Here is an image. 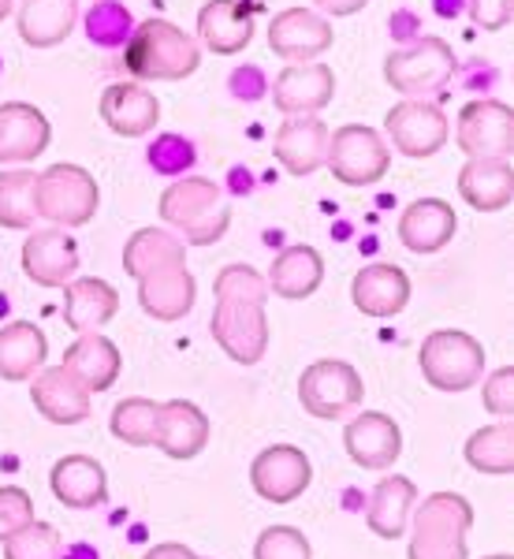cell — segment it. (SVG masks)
Here are the masks:
<instances>
[{"label": "cell", "mask_w": 514, "mask_h": 559, "mask_svg": "<svg viewBox=\"0 0 514 559\" xmlns=\"http://www.w3.org/2000/svg\"><path fill=\"white\" fill-rule=\"evenodd\" d=\"M101 191H97V179L86 173L83 165H49L38 173V187H34V213L38 221H49L52 228H83L94 221Z\"/></svg>", "instance_id": "5"}, {"label": "cell", "mask_w": 514, "mask_h": 559, "mask_svg": "<svg viewBox=\"0 0 514 559\" xmlns=\"http://www.w3.org/2000/svg\"><path fill=\"white\" fill-rule=\"evenodd\" d=\"M79 23V0H26L15 15L20 38L31 49H52L68 41Z\"/></svg>", "instance_id": "31"}, {"label": "cell", "mask_w": 514, "mask_h": 559, "mask_svg": "<svg viewBox=\"0 0 514 559\" xmlns=\"http://www.w3.org/2000/svg\"><path fill=\"white\" fill-rule=\"evenodd\" d=\"M474 526V508L458 492H432L410 515L407 559H466V534Z\"/></svg>", "instance_id": "4"}, {"label": "cell", "mask_w": 514, "mask_h": 559, "mask_svg": "<svg viewBox=\"0 0 514 559\" xmlns=\"http://www.w3.org/2000/svg\"><path fill=\"white\" fill-rule=\"evenodd\" d=\"M336 75L324 64H287L273 83V105L284 116H318L332 105Z\"/></svg>", "instance_id": "17"}, {"label": "cell", "mask_w": 514, "mask_h": 559, "mask_svg": "<svg viewBox=\"0 0 514 559\" xmlns=\"http://www.w3.org/2000/svg\"><path fill=\"white\" fill-rule=\"evenodd\" d=\"M150 165H153V173L183 176L187 168L194 165V146L183 139V134H160V139H153V146H150Z\"/></svg>", "instance_id": "41"}, {"label": "cell", "mask_w": 514, "mask_h": 559, "mask_svg": "<svg viewBox=\"0 0 514 559\" xmlns=\"http://www.w3.org/2000/svg\"><path fill=\"white\" fill-rule=\"evenodd\" d=\"M123 64L139 83H179L202 64V45L183 26L168 20H146L123 45Z\"/></svg>", "instance_id": "2"}, {"label": "cell", "mask_w": 514, "mask_h": 559, "mask_svg": "<svg viewBox=\"0 0 514 559\" xmlns=\"http://www.w3.org/2000/svg\"><path fill=\"white\" fill-rule=\"evenodd\" d=\"M157 418H160V403L123 400V403H116L108 429H112V437L123 440V444L150 448V444H157Z\"/></svg>", "instance_id": "37"}, {"label": "cell", "mask_w": 514, "mask_h": 559, "mask_svg": "<svg viewBox=\"0 0 514 559\" xmlns=\"http://www.w3.org/2000/svg\"><path fill=\"white\" fill-rule=\"evenodd\" d=\"M131 31H134L131 12L123 4H116V0H101V4H94L86 12V34H89V41L105 45V49L128 45Z\"/></svg>", "instance_id": "39"}, {"label": "cell", "mask_w": 514, "mask_h": 559, "mask_svg": "<svg viewBox=\"0 0 514 559\" xmlns=\"http://www.w3.org/2000/svg\"><path fill=\"white\" fill-rule=\"evenodd\" d=\"M350 299L366 318H395L410 302V276L392 261H373L350 280Z\"/></svg>", "instance_id": "19"}, {"label": "cell", "mask_w": 514, "mask_h": 559, "mask_svg": "<svg viewBox=\"0 0 514 559\" xmlns=\"http://www.w3.org/2000/svg\"><path fill=\"white\" fill-rule=\"evenodd\" d=\"M52 128L41 108L26 102H4L0 105V165H23L38 160L49 150Z\"/></svg>", "instance_id": "18"}, {"label": "cell", "mask_w": 514, "mask_h": 559, "mask_svg": "<svg viewBox=\"0 0 514 559\" xmlns=\"http://www.w3.org/2000/svg\"><path fill=\"white\" fill-rule=\"evenodd\" d=\"M198 280L187 265H165L139 280V302L153 321H179L194 310Z\"/></svg>", "instance_id": "25"}, {"label": "cell", "mask_w": 514, "mask_h": 559, "mask_svg": "<svg viewBox=\"0 0 514 559\" xmlns=\"http://www.w3.org/2000/svg\"><path fill=\"white\" fill-rule=\"evenodd\" d=\"M198 559H202V556H198Z\"/></svg>", "instance_id": "50"}, {"label": "cell", "mask_w": 514, "mask_h": 559, "mask_svg": "<svg viewBox=\"0 0 514 559\" xmlns=\"http://www.w3.org/2000/svg\"><path fill=\"white\" fill-rule=\"evenodd\" d=\"M60 366H64L89 395H97L116 384V377H120V369H123V358L112 340H105L101 332H89V336H79L75 344L64 350V362Z\"/></svg>", "instance_id": "28"}, {"label": "cell", "mask_w": 514, "mask_h": 559, "mask_svg": "<svg viewBox=\"0 0 514 559\" xmlns=\"http://www.w3.org/2000/svg\"><path fill=\"white\" fill-rule=\"evenodd\" d=\"M485 411H492L495 418H511L514 414V369L511 366H500L485 377Z\"/></svg>", "instance_id": "43"}, {"label": "cell", "mask_w": 514, "mask_h": 559, "mask_svg": "<svg viewBox=\"0 0 514 559\" xmlns=\"http://www.w3.org/2000/svg\"><path fill=\"white\" fill-rule=\"evenodd\" d=\"M165 265H187V242L165 228H139L123 247V273L142 280Z\"/></svg>", "instance_id": "34"}, {"label": "cell", "mask_w": 514, "mask_h": 559, "mask_svg": "<svg viewBox=\"0 0 514 559\" xmlns=\"http://www.w3.org/2000/svg\"><path fill=\"white\" fill-rule=\"evenodd\" d=\"M332 41H336L332 23L318 12H306V8H284L268 23V49L287 64H310L332 49Z\"/></svg>", "instance_id": "12"}, {"label": "cell", "mask_w": 514, "mask_h": 559, "mask_svg": "<svg viewBox=\"0 0 514 559\" xmlns=\"http://www.w3.org/2000/svg\"><path fill=\"white\" fill-rule=\"evenodd\" d=\"M384 131L392 139V146L410 160L437 157L447 146V134H451L444 108L432 102H410V97L387 108Z\"/></svg>", "instance_id": "11"}, {"label": "cell", "mask_w": 514, "mask_h": 559, "mask_svg": "<svg viewBox=\"0 0 514 559\" xmlns=\"http://www.w3.org/2000/svg\"><path fill=\"white\" fill-rule=\"evenodd\" d=\"M97 112H101L105 128L112 134H120V139H142V134L157 128L160 102L142 83H112L101 94Z\"/></svg>", "instance_id": "20"}, {"label": "cell", "mask_w": 514, "mask_h": 559, "mask_svg": "<svg viewBox=\"0 0 514 559\" xmlns=\"http://www.w3.org/2000/svg\"><path fill=\"white\" fill-rule=\"evenodd\" d=\"M0 545H4V559H60L64 556V540H60L57 526L38 522V519H31L23 530H15V534H8Z\"/></svg>", "instance_id": "38"}, {"label": "cell", "mask_w": 514, "mask_h": 559, "mask_svg": "<svg viewBox=\"0 0 514 559\" xmlns=\"http://www.w3.org/2000/svg\"><path fill=\"white\" fill-rule=\"evenodd\" d=\"M324 168H332V176L343 187H373L392 168V150L381 131L366 128V123H343L328 134Z\"/></svg>", "instance_id": "7"}, {"label": "cell", "mask_w": 514, "mask_h": 559, "mask_svg": "<svg viewBox=\"0 0 514 559\" xmlns=\"http://www.w3.org/2000/svg\"><path fill=\"white\" fill-rule=\"evenodd\" d=\"M216 310L210 321L213 340L239 366H258L268 350V284L250 265H224L213 280Z\"/></svg>", "instance_id": "1"}, {"label": "cell", "mask_w": 514, "mask_h": 559, "mask_svg": "<svg viewBox=\"0 0 514 559\" xmlns=\"http://www.w3.org/2000/svg\"><path fill=\"white\" fill-rule=\"evenodd\" d=\"M324 280V258L313 247H287L273 258L265 284L279 299H310Z\"/></svg>", "instance_id": "32"}, {"label": "cell", "mask_w": 514, "mask_h": 559, "mask_svg": "<svg viewBox=\"0 0 514 559\" xmlns=\"http://www.w3.org/2000/svg\"><path fill=\"white\" fill-rule=\"evenodd\" d=\"M458 194L477 213H500L514 202V160L477 157L458 173Z\"/></svg>", "instance_id": "26"}, {"label": "cell", "mask_w": 514, "mask_h": 559, "mask_svg": "<svg viewBox=\"0 0 514 559\" xmlns=\"http://www.w3.org/2000/svg\"><path fill=\"white\" fill-rule=\"evenodd\" d=\"M231 90L242 97H261V90H265V79H261L258 68H239L236 79H231Z\"/></svg>", "instance_id": "45"}, {"label": "cell", "mask_w": 514, "mask_h": 559, "mask_svg": "<svg viewBox=\"0 0 514 559\" xmlns=\"http://www.w3.org/2000/svg\"><path fill=\"white\" fill-rule=\"evenodd\" d=\"M458 71V60L444 38H418L407 49L387 52L384 60V83L403 97H426L451 83Z\"/></svg>", "instance_id": "8"}, {"label": "cell", "mask_w": 514, "mask_h": 559, "mask_svg": "<svg viewBox=\"0 0 514 559\" xmlns=\"http://www.w3.org/2000/svg\"><path fill=\"white\" fill-rule=\"evenodd\" d=\"M34 519V500L26 489H15V485H4L0 489V540L15 530H23L26 522Z\"/></svg>", "instance_id": "42"}, {"label": "cell", "mask_w": 514, "mask_h": 559, "mask_svg": "<svg viewBox=\"0 0 514 559\" xmlns=\"http://www.w3.org/2000/svg\"><path fill=\"white\" fill-rule=\"evenodd\" d=\"M466 463H470L477 474H492V477L511 474L514 471V426H511V418L477 429L474 437L466 440Z\"/></svg>", "instance_id": "35"}, {"label": "cell", "mask_w": 514, "mask_h": 559, "mask_svg": "<svg viewBox=\"0 0 514 559\" xmlns=\"http://www.w3.org/2000/svg\"><path fill=\"white\" fill-rule=\"evenodd\" d=\"M31 381H34L31 388L34 411H38L45 421H52V426H79V421L89 418V392L64 366H57V369L41 366Z\"/></svg>", "instance_id": "22"}, {"label": "cell", "mask_w": 514, "mask_h": 559, "mask_svg": "<svg viewBox=\"0 0 514 559\" xmlns=\"http://www.w3.org/2000/svg\"><path fill=\"white\" fill-rule=\"evenodd\" d=\"M470 12L481 31H503L514 20V0H470Z\"/></svg>", "instance_id": "44"}, {"label": "cell", "mask_w": 514, "mask_h": 559, "mask_svg": "<svg viewBox=\"0 0 514 559\" xmlns=\"http://www.w3.org/2000/svg\"><path fill=\"white\" fill-rule=\"evenodd\" d=\"M418 366L437 392H470L485 377V347L470 332L440 329L421 340Z\"/></svg>", "instance_id": "6"}, {"label": "cell", "mask_w": 514, "mask_h": 559, "mask_svg": "<svg viewBox=\"0 0 514 559\" xmlns=\"http://www.w3.org/2000/svg\"><path fill=\"white\" fill-rule=\"evenodd\" d=\"M157 213L168 228L183 231V242L191 247H213L224 239L231 224V205L220 187L205 176H183L160 194Z\"/></svg>", "instance_id": "3"}, {"label": "cell", "mask_w": 514, "mask_h": 559, "mask_svg": "<svg viewBox=\"0 0 514 559\" xmlns=\"http://www.w3.org/2000/svg\"><path fill=\"white\" fill-rule=\"evenodd\" d=\"M414 503H418V489H414L410 477H403V474L381 477V481L373 485V496H369L366 526L384 540H399L410 526Z\"/></svg>", "instance_id": "30"}, {"label": "cell", "mask_w": 514, "mask_h": 559, "mask_svg": "<svg viewBox=\"0 0 514 559\" xmlns=\"http://www.w3.org/2000/svg\"><path fill=\"white\" fill-rule=\"evenodd\" d=\"M455 142L470 160L477 157H495L511 160L514 157V108L492 97H477L458 108L455 120Z\"/></svg>", "instance_id": "10"}, {"label": "cell", "mask_w": 514, "mask_h": 559, "mask_svg": "<svg viewBox=\"0 0 514 559\" xmlns=\"http://www.w3.org/2000/svg\"><path fill=\"white\" fill-rule=\"evenodd\" d=\"M328 123L318 116H287L276 128L273 153L291 176H313L324 168V153H328Z\"/></svg>", "instance_id": "16"}, {"label": "cell", "mask_w": 514, "mask_h": 559, "mask_svg": "<svg viewBox=\"0 0 514 559\" xmlns=\"http://www.w3.org/2000/svg\"><path fill=\"white\" fill-rule=\"evenodd\" d=\"M210 444V418L205 411L191 400H168L160 403V418H157V444L168 459H198Z\"/></svg>", "instance_id": "23"}, {"label": "cell", "mask_w": 514, "mask_h": 559, "mask_svg": "<svg viewBox=\"0 0 514 559\" xmlns=\"http://www.w3.org/2000/svg\"><path fill=\"white\" fill-rule=\"evenodd\" d=\"M313 466L302 448L295 444H273L250 463V485L261 500L268 503H291L310 489Z\"/></svg>", "instance_id": "13"}, {"label": "cell", "mask_w": 514, "mask_h": 559, "mask_svg": "<svg viewBox=\"0 0 514 559\" xmlns=\"http://www.w3.org/2000/svg\"><path fill=\"white\" fill-rule=\"evenodd\" d=\"M313 4L328 15H355V12H362L369 0H313Z\"/></svg>", "instance_id": "47"}, {"label": "cell", "mask_w": 514, "mask_h": 559, "mask_svg": "<svg viewBox=\"0 0 514 559\" xmlns=\"http://www.w3.org/2000/svg\"><path fill=\"white\" fill-rule=\"evenodd\" d=\"M23 273L41 287H68L79 273V247L64 228H31L23 242Z\"/></svg>", "instance_id": "14"}, {"label": "cell", "mask_w": 514, "mask_h": 559, "mask_svg": "<svg viewBox=\"0 0 514 559\" xmlns=\"http://www.w3.org/2000/svg\"><path fill=\"white\" fill-rule=\"evenodd\" d=\"M142 559H198V552H194V548H187V545H179V540H165V545L150 548Z\"/></svg>", "instance_id": "46"}, {"label": "cell", "mask_w": 514, "mask_h": 559, "mask_svg": "<svg viewBox=\"0 0 514 559\" xmlns=\"http://www.w3.org/2000/svg\"><path fill=\"white\" fill-rule=\"evenodd\" d=\"M458 231V216L444 198H418L399 216V242L414 254H437Z\"/></svg>", "instance_id": "24"}, {"label": "cell", "mask_w": 514, "mask_h": 559, "mask_svg": "<svg viewBox=\"0 0 514 559\" xmlns=\"http://www.w3.org/2000/svg\"><path fill=\"white\" fill-rule=\"evenodd\" d=\"M49 489L71 511L97 508V503H105V496H108L105 466L89 455H64L57 466H52Z\"/></svg>", "instance_id": "29"}, {"label": "cell", "mask_w": 514, "mask_h": 559, "mask_svg": "<svg viewBox=\"0 0 514 559\" xmlns=\"http://www.w3.org/2000/svg\"><path fill=\"white\" fill-rule=\"evenodd\" d=\"M34 187L38 173L31 168H4L0 173V228H34Z\"/></svg>", "instance_id": "36"}, {"label": "cell", "mask_w": 514, "mask_h": 559, "mask_svg": "<svg viewBox=\"0 0 514 559\" xmlns=\"http://www.w3.org/2000/svg\"><path fill=\"white\" fill-rule=\"evenodd\" d=\"M12 12H15V0H0V23H4Z\"/></svg>", "instance_id": "48"}, {"label": "cell", "mask_w": 514, "mask_h": 559, "mask_svg": "<svg viewBox=\"0 0 514 559\" xmlns=\"http://www.w3.org/2000/svg\"><path fill=\"white\" fill-rule=\"evenodd\" d=\"M343 448L362 471H387L403 452V429L381 411H366L343 429Z\"/></svg>", "instance_id": "15"}, {"label": "cell", "mask_w": 514, "mask_h": 559, "mask_svg": "<svg viewBox=\"0 0 514 559\" xmlns=\"http://www.w3.org/2000/svg\"><path fill=\"white\" fill-rule=\"evenodd\" d=\"M313 548L306 540L302 530L295 526H268L261 530L258 545H254V559H310Z\"/></svg>", "instance_id": "40"}, {"label": "cell", "mask_w": 514, "mask_h": 559, "mask_svg": "<svg viewBox=\"0 0 514 559\" xmlns=\"http://www.w3.org/2000/svg\"><path fill=\"white\" fill-rule=\"evenodd\" d=\"M49 358V340L38 324L12 321L0 329V377L4 381H31Z\"/></svg>", "instance_id": "33"}, {"label": "cell", "mask_w": 514, "mask_h": 559, "mask_svg": "<svg viewBox=\"0 0 514 559\" xmlns=\"http://www.w3.org/2000/svg\"><path fill=\"white\" fill-rule=\"evenodd\" d=\"M485 559H511V556H485Z\"/></svg>", "instance_id": "49"}, {"label": "cell", "mask_w": 514, "mask_h": 559, "mask_svg": "<svg viewBox=\"0 0 514 559\" xmlns=\"http://www.w3.org/2000/svg\"><path fill=\"white\" fill-rule=\"evenodd\" d=\"M116 310H120V292L101 276L71 280L64 287V321L75 336L101 332L116 318Z\"/></svg>", "instance_id": "27"}, {"label": "cell", "mask_w": 514, "mask_h": 559, "mask_svg": "<svg viewBox=\"0 0 514 559\" xmlns=\"http://www.w3.org/2000/svg\"><path fill=\"white\" fill-rule=\"evenodd\" d=\"M254 12L242 0H210L198 12V41L216 57H236L254 41Z\"/></svg>", "instance_id": "21"}, {"label": "cell", "mask_w": 514, "mask_h": 559, "mask_svg": "<svg viewBox=\"0 0 514 559\" xmlns=\"http://www.w3.org/2000/svg\"><path fill=\"white\" fill-rule=\"evenodd\" d=\"M362 395H366L362 373L350 362H339V358H321V362H313L310 369H302V377H299L302 411L321 421L343 418V414L362 403Z\"/></svg>", "instance_id": "9"}]
</instances>
